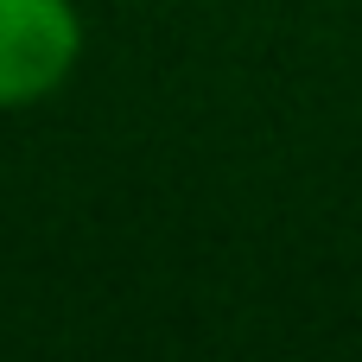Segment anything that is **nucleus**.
I'll use <instances>...</instances> for the list:
<instances>
[{
  "instance_id": "1",
  "label": "nucleus",
  "mask_w": 362,
  "mask_h": 362,
  "mask_svg": "<svg viewBox=\"0 0 362 362\" xmlns=\"http://www.w3.org/2000/svg\"><path fill=\"white\" fill-rule=\"evenodd\" d=\"M76 57H83L76 0H0V115L57 95Z\"/></svg>"
}]
</instances>
